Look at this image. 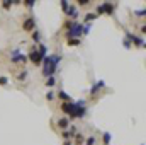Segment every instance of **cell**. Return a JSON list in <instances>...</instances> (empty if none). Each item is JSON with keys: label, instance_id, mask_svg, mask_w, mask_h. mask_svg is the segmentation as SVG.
Returning <instances> with one entry per match:
<instances>
[{"label": "cell", "instance_id": "cell-17", "mask_svg": "<svg viewBox=\"0 0 146 145\" xmlns=\"http://www.w3.org/2000/svg\"><path fill=\"white\" fill-rule=\"evenodd\" d=\"M33 39H34V41H39V39H41V33H39V31H34V33H33Z\"/></svg>", "mask_w": 146, "mask_h": 145}, {"label": "cell", "instance_id": "cell-18", "mask_svg": "<svg viewBox=\"0 0 146 145\" xmlns=\"http://www.w3.org/2000/svg\"><path fill=\"white\" fill-rule=\"evenodd\" d=\"M94 19H95V14H87V15H85V21H87V22H90V21H94Z\"/></svg>", "mask_w": 146, "mask_h": 145}, {"label": "cell", "instance_id": "cell-6", "mask_svg": "<svg viewBox=\"0 0 146 145\" xmlns=\"http://www.w3.org/2000/svg\"><path fill=\"white\" fill-rule=\"evenodd\" d=\"M34 26H36V22H34V19H26L24 21V31H33L34 29Z\"/></svg>", "mask_w": 146, "mask_h": 145}, {"label": "cell", "instance_id": "cell-11", "mask_svg": "<svg viewBox=\"0 0 146 145\" xmlns=\"http://www.w3.org/2000/svg\"><path fill=\"white\" fill-rule=\"evenodd\" d=\"M66 14H68V15H72V17H76V15H78V10H76V7L70 5V7H68V10H66Z\"/></svg>", "mask_w": 146, "mask_h": 145}, {"label": "cell", "instance_id": "cell-19", "mask_svg": "<svg viewBox=\"0 0 146 145\" xmlns=\"http://www.w3.org/2000/svg\"><path fill=\"white\" fill-rule=\"evenodd\" d=\"M68 44H70V46H76V44H80V39H68Z\"/></svg>", "mask_w": 146, "mask_h": 145}, {"label": "cell", "instance_id": "cell-21", "mask_svg": "<svg viewBox=\"0 0 146 145\" xmlns=\"http://www.w3.org/2000/svg\"><path fill=\"white\" fill-rule=\"evenodd\" d=\"M7 82H9V79H7V77H0V85H5Z\"/></svg>", "mask_w": 146, "mask_h": 145}, {"label": "cell", "instance_id": "cell-4", "mask_svg": "<svg viewBox=\"0 0 146 145\" xmlns=\"http://www.w3.org/2000/svg\"><path fill=\"white\" fill-rule=\"evenodd\" d=\"M12 62H14V63H17V62L26 63V62H27V58H26V56H22V55H21V50L17 48V50H14V51H12Z\"/></svg>", "mask_w": 146, "mask_h": 145}, {"label": "cell", "instance_id": "cell-7", "mask_svg": "<svg viewBox=\"0 0 146 145\" xmlns=\"http://www.w3.org/2000/svg\"><path fill=\"white\" fill-rule=\"evenodd\" d=\"M73 108H75V103H63V104H61V111L66 113V114H70L73 111Z\"/></svg>", "mask_w": 146, "mask_h": 145}, {"label": "cell", "instance_id": "cell-9", "mask_svg": "<svg viewBox=\"0 0 146 145\" xmlns=\"http://www.w3.org/2000/svg\"><path fill=\"white\" fill-rule=\"evenodd\" d=\"M102 87H104V80H99V82H97V84L92 87V91H90V92H92V94H97V92H99Z\"/></svg>", "mask_w": 146, "mask_h": 145}, {"label": "cell", "instance_id": "cell-23", "mask_svg": "<svg viewBox=\"0 0 146 145\" xmlns=\"http://www.w3.org/2000/svg\"><path fill=\"white\" fill-rule=\"evenodd\" d=\"M145 10H136V15H141V17H145Z\"/></svg>", "mask_w": 146, "mask_h": 145}, {"label": "cell", "instance_id": "cell-1", "mask_svg": "<svg viewBox=\"0 0 146 145\" xmlns=\"http://www.w3.org/2000/svg\"><path fill=\"white\" fill-rule=\"evenodd\" d=\"M44 62V67H42V75L44 77H53L56 68H58V63L61 62V56L60 55H51V56H44L42 58Z\"/></svg>", "mask_w": 146, "mask_h": 145}, {"label": "cell", "instance_id": "cell-28", "mask_svg": "<svg viewBox=\"0 0 146 145\" xmlns=\"http://www.w3.org/2000/svg\"><path fill=\"white\" fill-rule=\"evenodd\" d=\"M46 97H48V99H49V101H51V99H53V97H54V94H53V92H48V96H46Z\"/></svg>", "mask_w": 146, "mask_h": 145}, {"label": "cell", "instance_id": "cell-10", "mask_svg": "<svg viewBox=\"0 0 146 145\" xmlns=\"http://www.w3.org/2000/svg\"><path fill=\"white\" fill-rule=\"evenodd\" d=\"M37 53H39V55L44 58V56H46V53H48V46H46V44H39V50H37Z\"/></svg>", "mask_w": 146, "mask_h": 145}, {"label": "cell", "instance_id": "cell-24", "mask_svg": "<svg viewBox=\"0 0 146 145\" xmlns=\"http://www.w3.org/2000/svg\"><path fill=\"white\" fill-rule=\"evenodd\" d=\"M12 3H14V2H3V7H5V9H9Z\"/></svg>", "mask_w": 146, "mask_h": 145}, {"label": "cell", "instance_id": "cell-13", "mask_svg": "<svg viewBox=\"0 0 146 145\" xmlns=\"http://www.w3.org/2000/svg\"><path fill=\"white\" fill-rule=\"evenodd\" d=\"M104 144H106V145L110 144V133H109V132H106V133H104Z\"/></svg>", "mask_w": 146, "mask_h": 145}, {"label": "cell", "instance_id": "cell-29", "mask_svg": "<svg viewBox=\"0 0 146 145\" xmlns=\"http://www.w3.org/2000/svg\"><path fill=\"white\" fill-rule=\"evenodd\" d=\"M63 137H65V138H70L72 135H70V132H63Z\"/></svg>", "mask_w": 146, "mask_h": 145}, {"label": "cell", "instance_id": "cell-26", "mask_svg": "<svg viewBox=\"0 0 146 145\" xmlns=\"http://www.w3.org/2000/svg\"><path fill=\"white\" fill-rule=\"evenodd\" d=\"M26 3V7H34V2H24Z\"/></svg>", "mask_w": 146, "mask_h": 145}, {"label": "cell", "instance_id": "cell-30", "mask_svg": "<svg viewBox=\"0 0 146 145\" xmlns=\"http://www.w3.org/2000/svg\"><path fill=\"white\" fill-rule=\"evenodd\" d=\"M82 140H83V137H82V135H78V137H76V142H78V144H82Z\"/></svg>", "mask_w": 146, "mask_h": 145}, {"label": "cell", "instance_id": "cell-15", "mask_svg": "<svg viewBox=\"0 0 146 145\" xmlns=\"http://www.w3.org/2000/svg\"><path fill=\"white\" fill-rule=\"evenodd\" d=\"M58 96H60V97H61V99H66V101H68V99H70V96H68V94H66V92H63V91H60V92H58Z\"/></svg>", "mask_w": 146, "mask_h": 145}, {"label": "cell", "instance_id": "cell-12", "mask_svg": "<svg viewBox=\"0 0 146 145\" xmlns=\"http://www.w3.org/2000/svg\"><path fill=\"white\" fill-rule=\"evenodd\" d=\"M68 121H70L68 118H63V119L58 121V126H60V128H66V126H68Z\"/></svg>", "mask_w": 146, "mask_h": 145}, {"label": "cell", "instance_id": "cell-8", "mask_svg": "<svg viewBox=\"0 0 146 145\" xmlns=\"http://www.w3.org/2000/svg\"><path fill=\"white\" fill-rule=\"evenodd\" d=\"M102 10H104V14H112L114 12V5L109 3V2H104L102 3Z\"/></svg>", "mask_w": 146, "mask_h": 145}, {"label": "cell", "instance_id": "cell-16", "mask_svg": "<svg viewBox=\"0 0 146 145\" xmlns=\"http://www.w3.org/2000/svg\"><path fill=\"white\" fill-rule=\"evenodd\" d=\"M26 77H27V72H21L17 75V80H26Z\"/></svg>", "mask_w": 146, "mask_h": 145}, {"label": "cell", "instance_id": "cell-3", "mask_svg": "<svg viewBox=\"0 0 146 145\" xmlns=\"http://www.w3.org/2000/svg\"><path fill=\"white\" fill-rule=\"evenodd\" d=\"M29 60H31L34 65H41V62H42V56L37 53L36 48H31V51H29Z\"/></svg>", "mask_w": 146, "mask_h": 145}, {"label": "cell", "instance_id": "cell-22", "mask_svg": "<svg viewBox=\"0 0 146 145\" xmlns=\"http://www.w3.org/2000/svg\"><path fill=\"white\" fill-rule=\"evenodd\" d=\"M94 144H95V138H94V137L87 138V145H94Z\"/></svg>", "mask_w": 146, "mask_h": 145}, {"label": "cell", "instance_id": "cell-2", "mask_svg": "<svg viewBox=\"0 0 146 145\" xmlns=\"http://www.w3.org/2000/svg\"><path fill=\"white\" fill-rule=\"evenodd\" d=\"M82 29H83V26L82 24H78V22H73L72 26H70V29H68V39H76L78 36H82Z\"/></svg>", "mask_w": 146, "mask_h": 145}, {"label": "cell", "instance_id": "cell-27", "mask_svg": "<svg viewBox=\"0 0 146 145\" xmlns=\"http://www.w3.org/2000/svg\"><path fill=\"white\" fill-rule=\"evenodd\" d=\"M124 46H126V48H129V46H131V41H127V39H124Z\"/></svg>", "mask_w": 146, "mask_h": 145}, {"label": "cell", "instance_id": "cell-5", "mask_svg": "<svg viewBox=\"0 0 146 145\" xmlns=\"http://www.w3.org/2000/svg\"><path fill=\"white\" fill-rule=\"evenodd\" d=\"M126 39H127V41H133L136 46H145L143 38H138V36H134V34H131V33H126Z\"/></svg>", "mask_w": 146, "mask_h": 145}, {"label": "cell", "instance_id": "cell-14", "mask_svg": "<svg viewBox=\"0 0 146 145\" xmlns=\"http://www.w3.org/2000/svg\"><path fill=\"white\" fill-rule=\"evenodd\" d=\"M54 84H56V79H54V77H49V79L46 80V85H49V87L54 85Z\"/></svg>", "mask_w": 146, "mask_h": 145}, {"label": "cell", "instance_id": "cell-20", "mask_svg": "<svg viewBox=\"0 0 146 145\" xmlns=\"http://www.w3.org/2000/svg\"><path fill=\"white\" fill-rule=\"evenodd\" d=\"M61 7H63V10H65V12H66V10H68V7H70V3H68V2H65V0H63V2H61Z\"/></svg>", "mask_w": 146, "mask_h": 145}, {"label": "cell", "instance_id": "cell-25", "mask_svg": "<svg viewBox=\"0 0 146 145\" xmlns=\"http://www.w3.org/2000/svg\"><path fill=\"white\" fill-rule=\"evenodd\" d=\"M97 14H99V15H100V14H104V10H102V5H99V7H97Z\"/></svg>", "mask_w": 146, "mask_h": 145}]
</instances>
